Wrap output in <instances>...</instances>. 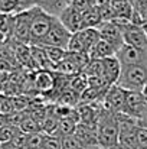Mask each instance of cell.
<instances>
[{"mask_svg":"<svg viewBox=\"0 0 147 149\" xmlns=\"http://www.w3.org/2000/svg\"><path fill=\"white\" fill-rule=\"evenodd\" d=\"M118 135H120V125H118L117 114L102 107L97 122L98 145L104 149L114 146L118 143Z\"/></svg>","mask_w":147,"mask_h":149,"instance_id":"6da1fadb","label":"cell"},{"mask_svg":"<svg viewBox=\"0 0 147 149\" xmlns=\"http://www.w3.org/2000/svg\"><path fill=\"white\" fill-rule=\"evenodd\" d=\"M147 83V65H124L118 78V86L124 90L141 91Z\"/></svg>","mask_w":147,"mask_h":149,"instance_id":"7a4b0ae2","label":"cell"},{"mask_svg":"<svg viewBox=\"0 0 147 149\" xmlns=\"http://www.w3.org/2000/svg\"><path fill=\"white\" fill-rule=\"evenodd\" d=\"M101 41L99 32L97 28H87V29H81L77 33H72L71 42L68 51L71 52H81V54H90L91 51L95 48L98 42Z\"/></svg>","mask_w":147,"mask_h":149,"instance_id":"3957f363","label":"cell"},{"mask_svg":"<svg viewBox=\"0 0 147 149\" xmlns=\"http://www.w3.org/2000/svg\"><path fill=\"white\" fill-rule=\"evenodd\" d=\"M55 17L48 13L42 12L39 7H35V15L30 28V47H39L43 38L48 35L53 25Z\"/></svg>","mask_w":147,"mask_h":149,"instance_id":"277c9868","label":"cell"},{"mask_svg":"<svg viewBox=\"0 0 147 149\" xmlns=\"http://www.w3.org/2000/svg\"><path fill=\"white\" fill-rule=\"evenodd\" d=\"M35 7L14 15V28H13V35H12L13 41L30 45V28H32V20L35 15Z\"/></svg>","mask_w":147,"mask_h":149,"instance_id":"5b68a950","label":"cell"},{"mask_svg":"<svg viewBox=\"0 0 147 149\" xmlns=\"http://www.w3.org/2000/svg\"><path fill=\"white\" fill-rule=\"evenodd\" d=\"M71 38H72V33L63 26V23L58 17H55L50 31L43 38V41L41 42L39 47H58V48L68 51Z\"/></svg>","mask_w":147,"mask_h":149,"instance_id":"8992f818","label":"cell"},{"mask_svg":"<svg viewBox=\"0 0 147 149\" xmlns=\"http://www.w3.org/2000/svg\"><path fill=\"white\" fill-rule=\"evenodd\" d=\"M147 110V97L143 91H134V90H126V104L123 113L127 116L136 119L137 122L144 116Z\"/></svg>","mask_w":147,"mask_h":149,"instance_id":"52a82bcc","label":"cell"},{"mask_svg":"<svg viewBox=\"0 0 147 149\" xmlns=\"http://www.w3.org/2000/svg\"><path fill=\"white\" fill-rule=\"evenodd\" d=\"M121 28L123 36H124V44L131 45L134 48L147 49V35L143 29V26H139L134 22L130 23H117Z\"/></svg>","mask_w":147,"mask_h":149,"instance_id":"ba28073f","label":"cell"},{"mask_svg":"<svg viewBox=\"0 0 147 149\" xmlns=\"http://www.w3.org/2000/svg\"><path fill=\"white\" fill-rule=\"evenodd\" d=\"M126 104V90L118 84H112L102 97V107L111 113H123Z\"/></svg>","mask_w":147,"mask_h":149,"instance_id":"9c48e42d","label":"cell"},{"mask_svg":"<svg viewBox=\"0 0 147 149\" xmlns=\"http://www.w3.org/2000/svg\"><path fill=\"white\" fill-rule=\"evenodd\" d=\"M97 29H98V32H99L101 39H104L105 42H108L110 45H112L115 48V51H118L124 45V36H123L121 28L115 22H112V20L102 22Z\"/></svg>","mask_w":147,"mask_h":149,"instance_id":"30bf717a","label":"cell"},{"mask_svg":"<svg viewBox=\"0 0 147 149\" xmlns=\"http://www.w3.org/2000/svg\"><path fill=\"white\" fill-rule=\"evenodd\" d=\"M121 62L118 61V58L114 56H108L101 59V77L107 81V84L112 86L118 83L120 74H121Z\"/></svg>","mask_w":147,"mask_h":149,"instance_id":"8fae6325","label":"cell"},{"mask_svg":"<svg viewBox=\"0 0 147 149\" xmlns=\"http://www.w3.org/2000/svg\"><path fill=\"white\" fill-rule=\"evenodd\" d=\"M58 19L63 23V26L71 33H77L82 29V13L78 12L77 9H74L71 4L61 13V16Z\"/></svg>","mask_w":147,"mask_h":149,"instance_id":"7c38bea8","label":"cell"},{"mask_svg":"<svg viewBox=\"0 0 147 149\" xmlns=\"http://www.w3.org/2000/svg\"><path fill=\"white\" fill-rule=\"evenodd\" d=\"M74 135L78 138V141L82 143V146H84V148L98 145L97 126H90V125L78 123L77 130H75V133H74Z\"/></svg>","mask_w":147,"mask_h":149,"instance_id":"4fadbf2b","label":"cell"},{"mask_svg":"<svg viewBox=\"0 0 147 149\" xmlns=\"http://www.w3.org/2000/svg\"><path fill=\"white\" fill-rule=\"evenodd\" d=\"M71 4L69 0H36V7H39L42 12L48 13L53 17H59L61 13Z\"/></svg>","mask_w":147,"mask_h":149,"instance_id":"5bb4252c","label":"cell"},{"mask_svg":"<svg viewBox=\"0 0 147 149\" xmlns=\"http://www.w3.org/2000/svg\"><path fill=\"white\" fill-rule=\"evenodd\" d=\"M55 75L52 71H38L33 75V87L41 93H49L55 87Z\"/></svg>","mask_w":147,"mask_h":149,"instance_id":"9a60e30c","label":"cell"},{"mask_svg":"<svg viewBox=\"0 0 147 149\" xmlns=\"http://www.w3.org/2000/svg\"><path fill=\"white\" fill-rule=\"evenodd\" d=\"M102 22H104V19H102L99 6H97V4L82 13V29H87V28H98Z\"/></svg>","mask_w":147,"mask_h":149,"instance_id":"2e32d148","label":"cell"},{"mask_svg":"<svg viewBox=\"0 0 147 149\" xmlns=\"http://www.w3.org/2000/svg\"><path fill=\"white\" fill-rule=\"evenodd\" d=\"M115 52L117 51L112 45H110L108 42L101 39L95 45V48L88 54V56H90V59H104V58H108V56H114Z\"/></svg>","mask_w":147,"mask_h":149,"instance_id":"e0dca14e","label":"cell"},{"mask_svg":"<svg viewBox=\"0 0 147 149\" xmlns=\"http://www.w3.org/2000/svg\"><path fill=\"white\" fill-rule=\"evenodd\" d=\"M43 48L46 56H48L49 62L52 64L53 70H56V67L65 59V55H66V51L62 49V48H58V47H41Z\"/></svg>","mask_w":147,"mask_h":149,"instance_id":"ac0fdd59","label":"cell"},{"mask_svg":"<svg viewBox=\"0 0 147 149\" xmlns=\"http://www.w3.org/2000/svg\"><path fill=\"white\" fill-rule=\"evenodd\" d=\"M14 28V15L0 13V32L4 33L7 38H12Z\"/></svg>","mask_w":147,"mask_h":149,"instance_id":"d6986e66","label":"cell"},{"mask_svg":"<svg viewBox=\"0 0 147 149\" xmlns=\"http://www.w3.org/2000/svg\"><path fill=\"white\" fill-rule=\"evenodd\" d=\"M19 130H20L19 126H14V125H10V123H6V125L0 126V143L12 142Z\"/></svg>","mask_w":147,"mask_h":149,"instance_id":"ffe728a7","label":"cell"},{"mask_svg":"<svg viewBox=\"0 0 147 149\" xmlns=\"http://www.w3.org/2000/svg\"><path fill=\"white\" fill-rule=\"evenodd\" d=\"M45 133L42 132H35V133H28V139H26V145L25 149H41L45 141Z\"/></svg>","mask_w":147,"mask_h":149,"instance_id":"44dd1931","label":"cell"},{"mask_svg":"<svg viewBox=\"0 0 147 149\" xmlns=\"http://www.w3.org/2000/svg\"><path fill=\"white\" fill-rule=\"evenodd\" d=\"M20 12L19 0H0V13L16 15Z\"/></svg>","mask_w":147,"mask_h":149,"instance_id":"7402d4cb","label":"cell"},{"mask_svg":"<svg viewBox=\"0 0 147 149\" xmlns=\"http://www.w3.org/2000/svg\"><path fill=\"white\" fill-rule=\"evenodd\" d=\"M59 139H61L62 149H85L75 135H66V136H62Z\"/></svg>","mask_w":147,"mask_h":149,"instance_id":"603a6c76","label":"cell"},{"mask_svg":"<svg viewBox=\"0 0 147 149\" xmlns=\"http://www.w3.org/2000/svg\"><path fill=\"white\" fill-rule=\"evenodd\" d=\"M71 6L74 9H77L78 12L84 13L88 9H91L92 6H95V0H72L71 1Z\"/></svg>","mask_w":147,"mask_h":149,"instance_id":"cb8c5ba5","label":"cell"},{"mask_svg":"<svg viewBox=\"0 0 147 149\" xmlns=\"http://www.w3.org/2000/svg\"><path fill=\"white\" fill-rule=\"evenodd\" d=\"M41 149H62L61 145V139L58 136H45V141H43V145Z\"/></svg>","mask_w":147,"mask_h":149,"instance_id":"d4e9b609","label":"cell"},{"mask_svg":"<svg viewBox=\"0 0 147 149\" xmlns=\"http://www.w3.org/2000/svg\"><path fill=\"white\" fill-rule=\"evenodd\" d=\"M137 142L139 149H147V127H143L140 125L137 129Z\"/></svg>","mask_w":147,"mask_h":149,"instance_id":"484cf974","label":"cell"},{"mask_svg":"<svg viewBox=\"0 0 147 149\" xmlns=\"http://www.w3.org/2000/svg\"><path fill=\"white\" fill-rule=\"evenodd\" d=\"M19 3H20V12H23V10H29L35 7L36 0H19Z\"/></svg>","mask_w":147,"mask_h":149,"instance_id":"4316f807","label":"cell"},{"mask_svg":"<svg viewBox=\"0 0 147 149\" xmlns=\"http://www.w3.org/2000/svg\"><path fill=\"white\" fill-rule=\"evenodd\" d=\"M0 149H19V148H16L12 142H7V143H0Z\"/></svg>","mask_w":147,"mask_h":149,"instance_id":"83f0119b","label":"cell"},{"mask_svg":"<svg viewBox=\"0 0 147 149\" xmlns=\"http://www.w3.org/2000/svg\"><path fill=\"white\" fill-rule=\"evenodd\" d=\"M6 123H7V114L0 113V126H3V125H6Z\"/></svg>","mask_w":147,"mask_h":149,"instance_id":"f1b7e54d","label":"cell"},{"mask_svg":"<svg viewBox=\"0 0 147 149\" xmlns=\"http://www.w3.org/2000/svg\"><path fill=\"white\" fill-rule=\"evenodd\" d=\"M7 39H9V38H7L4 33H1V32H0V47H3V45L6 44V41H7Z\"/></svg>","mask_w":147,"mask_h":149,"instance_id":"f546056e","label":"cell"},{"mask_svg":"<svg viewBox=\"0 0 147 149\" xmlns=\"http://www.w3.org/2000/svg\"><path fill=\"white\" fill-rule=\"evenodd\" d=\"M107 149H128V148L123 146L121 143H117V145H114V146H110V148H107Z\"/></svg>","mask_w":147,"mask_h":149,"instance_id":"4dcf8cb0","label":"cell"},{"mask_svg":"<svg viewBox=\"0 0 147 149\" xmlns=\"http://www.w3.org/2000/svg\"><path fill=\"white\" fill-rule=\"evenodd\" d=\"M85 149H104V148H101L99 145H94V146H88V148H85Z\"/></svg>","mask_w":147,"mask_h":149,"instance_id":"1f68e13d","label":"cell"},{"mask_svg":"<svg viewBox=\"0 0 147 149\" xmlns=\"http://www.w3.org/2000/svg\"><path fill=\"white\" fill-rule=\"evenodd\" d=\"M141 91H143V94H144V96L147 97V83H146V86L143 87V90H141Z\"/></svg>","mask_w":147,"mask_h":149,"instance_id":"d6a6232c","label":"cell"},{"mask_svg":"<svg viewBox=\"0 0 147 149\" xmlns=\"http://www.w3.org/2000/svg\"><path fill=\"white\" fill-rule=\"evenodd\" d=\"M69 1H72V0H69Z\"/></svg>","mask_w":147,"mask_h":149,"instance_id":"836d02e7","label":"cell"}]
</instances>
